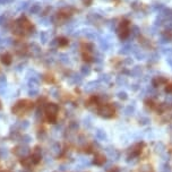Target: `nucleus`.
<instances>
[{"label": "nucleus", "mask_w": 172, "mask_h": 172, "mask_svg": "<svg viewBox=\"0 0 172 172\" xmlns=\"http://www.w3.org/2000/svg\"><path fill=\"white\" fill-rule=\"evenodd\" d=\"M0 109H1V104H0Z\"/></svg>", "instance_id": "bb28decb"}, {"label": "nucleus", "mask_w": 172, "mask_h": 172, "mask_svg": "<svg viewBox=\"0 0 172 172\" xmlns=\"http://www.w3.org/2000/svg\"><path fill=\"white\" fill-rule=\"evenodd\" d=\"M38 137H39L40 139L45 138V132H44V130H40V132H39V134H38Z\"/></svg>", "instance_id": "aec40b11"}, {"label": "nucleus", "mask_w": 172, "mask_h": 172, "mask_svg": "<svg viewBox=\"0 0 172 172\" xmlns=\"http://www.w3.org/2000/svg\"><path fill=\"white\" fill-rule=\"evenodd\" d=\"M14 154H15L17 158H21V159L26 158L27 155L29 154V147L27 145H25V144L16 146V147L14 148Z\"/></svg>", "instance_id": "39448f33"}, {"label": "nucleus", "mask_w": 172, "mask_h": 172, "mask_svg": "<svg viewBox=\"0 0 172 172\" xmlns=\"http://www.w3.org/2000/svg\"><path fill=\"white\" fill-rule=\"evenodd\" d=\"M95 137H96L97 140L103 142V140H106L108 136H106V132H104V130H102V129H96V132H95Z\"/></svg>", "instance_id": "6e6552de"}, {"label": "nucleus", "mask_w": 172, "mask_h": 172, "mask_svg": "<svg viewBox=\"0 0 172 172\" xmlns=\"http://www.w3.org/2000/svg\"><path fill=\"white\" fill-rule=\"evenodd\" d=\"M18 126H19V129L21 130H25L28 128V126H29V122L26 121V120H24V121H21L19 123H18Z\"/></svg>", "instance_id": "2eb2a0df"}, {"label": "nucleus", "mask_w": 172, "mask_h": 172, "mask_svg": "<svg viewBox=\"0 0 172 172\" xmlns=\"http://www.w3.org/2000/svg\"><path fill=\"white\" fill-rule=\"evenodd\" d=\"M32 162L33 164H39L41 162V159H42V155H41V148L39 146H36L32 153Z\"/></svg>", "instance_id": "423d86ee"}, {"label": "nucleus", "mask_w": 172, "mask_h": 172, "mask_svg": "<svg viewBox=\"0 0 172 172\" xmlns=\"http://www.w3.org/2000/svg\"><path fill=\"white\" fill-rule=\"evenodd\" d=\"M77 144L80 146H84L86 145V138L83 136V135H80V136H78L77 137Z\"/></svg>", "instance_id": "dca6fc26"}, {"label": "nucleus", "mask_w": 172, "mask_h": 172, "mask_svg": "<svg viewBox=\"0 0 172 172\" xmlns=\"http://www.w3.org/2000/svg\"><path fill=\"white\" fill-rule=\"evenodd\" d=\"M0 172H8V171H0Z\"/></svg>", "instance_id": "a878e982"}, {"label": "nucleus", "mask_w": 172, "mask_h": 172, "mask_svg": "<svg viewBox=\"0 0 172 172\" xmlns=\"http://www.w3.org/2000/svg\"><path fill=\"white\" fill-rule=\"evenodd\" d=\"M47 119L50 123H56L57 122V113L59 111V106L56 103H48L47 106L44 108Z\"/></svg>", "instance_id": "7ed1b4c3"}, {"label": "nucleus", "mask_w": 172, "mask_h": 172, "mask_svg": "<svg viewBox=\"0 0 172 172\" xmlns=\"http://www.w3.org/2000/svg\"><path fill=\"white\" fill-rule=\"evenodd\" d=\"M51 152H52L54 155H58L60 152H61V145L59 143H54L52 146H51Z\"/></svg>", "instance_id": "f8f14e48"}, {"label": "nucleus", "mask_w": 172, "mask_h": 172, "mask_svg": "<svg viewBox=\"0 0 172 172\" xmlns=\"http://www.w3.org/2000/svg\"><path fill=\"white\" fill-rule=\"evenodd\" d=\"M69 129H70L71 132H76V130L78 129V123H77L76 121H71V122L69 123Z\"/></svg>", "instance_id": "f3484780"}, {"label": "nucleus", "mask_w": 172, "mask_h": 172, "mask_svg": "<svg viewBox=\"0 0 172 172\" xmlns=\"http://www.w3.org/2000/svg\"><path fill=\"white\" fill-rule=\"evenodd\" d=\"M21 164L23 165V168H29L32 164H33V162H32V159L31 158H23V159L21 160Z\"/></svg>", "instance_id": "9b49d317"}, {"label": "nucleus", "mask_w": 172, "mask_h": 172, "mask_svg": "<svg viewBox=\"0 0 172 172\" xmlns=\"http://www.w3.org/2000/svg\"><path fill=\"white\" fill-rule=\"evenodd\" d=\"M94 163H95L96 165H103V164L106 163V158H104V155H102V154H96L95 158H94Z\"/></svg>", "instance_id": "1a4fd4ad"}, {"label": "nucleus", "mask_w": 172, "mask_h": 172, "mask_svg": "<svg viewBox=\"0 0 172 172\" xmlns=\"http://www.w3.org/2000/svg\"><path fill=\"white\" fill-rule=\"evenodd\" d=\"M21 172H29L28 170H24V171H21Z\"/></svg>", "instance_id": "393cba45"}, {"label": "nucleus", "mask_w": 172, "mask_h": 172, "mask_svg": "<svg viewBox=\"0 0 172 172\" xmlns=\"http://www.w3.org/2000/svg\"><path fill=\"white\" fill-rule=\"evenodd\" d=\"M110 172H120V170L118 169V168H112V169H111V171H110Z\"/></svg>", "instance_id": "5701e85b"}, {"label": "nucleus", "mask_w": 172, "mask_h": 172, "mask_svg": "<svg viewBox=\"0 0 172 172\" xmlns=\"http://www.w3.org/2000/svg\"><path fill=\"white\" fill-rule=\"evenodd\" d=\"M97 112H99V114L101 117L111 118L114 114V108H113V106H111V104H103V106H101L99 108Z\"/></svg>", "instance_id": "20e7f679"}, {"label": "nucleus", "mask_w": 172, "mask_h": 172, "mask_svg": "<svg viewBox=\"0 0 172 172\" xmlns=\"http://www.w3.org/2000/svg\"><path fill=\"white\" fill-rule=\"evenodd\" d=\"M32 23L25 18V17H22L19 21H17L16 22V24H15V27H14V33L16 34V35H19V36H23V35H25L27 34L28 32H31L32 31Z\"/></svg>", "instance_id": "f257e3e1"}, {"label": "nucleus", "mask_w": 172, "mask_h": 172, "mask_svg": "<svg viewBox=\"0 0 172 172\" xmlns=\"http://www.w3.org/2000/svg\"><path fill=\"white\" fill-rule=\"evenodd\" d=\"M106 154H108V156L110 158V159L112 160H119L120 158V153L116 149V148H113V147H108L106 149Z\"/></svg>", "instance_id": "0eeeda50"}, {"label": "nucleus", "mask_w": 172, "mask_h": 172, "mask_svg": "<svg viewBox=\"0 0 172 172\" xmlns=\"http://www.w3.org/2000/svg\"><path fill=\"white\" fill-rule=\"evenodd\" d=\"M29 94H31V96H35L38 94V92L36 91H32V92H29Z\"/></svg>", "instance_id": "b1692460"}, {"label": "nucleus", "mask_w": 172, "mask_h": 172, "mask_svg": "<svg viewBox=\"0 0 172 172\" xmlns=\"http://www.w3.org/2000/svg\"><path fill=\"white\" fill-rule=\"evenodd\" d=\"M1 62L3 64V65H10L12 64V56L9 54V53H5L2 57H1Z\"/></svg>", "instance_id": "9d476101"}, {"label": "nucleus", "mask_w": 172, "mask_h": 172, "mask_svg": "<svg viewBox=\"0 0 172 172\" xmlns=\"http://www.w3.org/2000/svg\"><path fill=\"white\" fill-rule=\"evenodd\" d=\"M32 108H33V102H31L28 100H21L13 106L12 112L14 114L19 116V114H24L26 112H29L32 110Z\"/></svg>", "instance_id": "f03ea898"}, {"label": "nucleus", "mask_w": 172, "mask_h": 172, "mask_svg": "<svg viewBox=\"0 0 172 172\" xmlns=\"http://www.w3.org/2000/svg\"><path fill=\"white\" fill-rule=\"evenodd\" d=\"M9 154V151L8 148L6 147H0V159H6Z\"/></svg>", "instance_id": "4468645a"}, {"label": "nucleus", "mask_w": 172, "mask_h": 172, "mask_svg": "<svg viewBox=\"0 0 172 172\" xmlns=\"http://www.w3.org/2000/svg\"><path fill=\"white\" fill-rule=\"evenodd\" d=\"M59 44L60 45H66V44H68V41H66L65 39H61V40L59 41Z\"/></svg>", "instance_id": "412c9836"}, {"label": "nucleus", "mask_w": 172, "mask_h": 172, "mask_svg": "<svg viewBox=\"0 0 172 172\" xmlns=\"http://www.w3.org/2000/svg\"><path fill=\"white\" fill-rule=\"evenodd\" d=\"M69 170V167L67 165V164H61L60 167H59V171L60 172H66Z\"/></svg>", "instance_id": "6ab92c4d"}, {"label": "nucleus", "mask_w": 172, "mask_h": 172, "mask_svg": "<svg viewBox=\"0 0 172 172\" xmlns=\"http://www.w3.org/2000/svg\"><path fill=\"white\" fill-rule=\"evenodd\" d=\"M165 91H167L168 93H172V85H169V86H167Z\"/></svg>", "instance_id": "4be33fe9"}, {"label": "nucleus", "mask_w": 172, "mask_h": 172, "mask_svg": "<svg viewBox=\"0 0 172 172\" xmlns=\"http://www.w3.org/2000/svg\"><path fill=\"white\" fill-rule=\"evenodd\" d=\"M160 172H171V168H170L168 164H164V165H162Z\"/></svg>", "instance_id": "a211bd4d"}, {"label": "nucleus", "mask_w": 172, "mask_h": 172, "mask_svg": "<svg viewBox=\"0 0 172 172\" xmlns=\"http://www.w3.org/2000/svg\"><path fill=\"white\" fill-rule=\"evenodd\" d=\"M21 142H22L23 144L27 145V144H29V143L32 142V137H31L29 135H27V134H24V135L21 136Z\"/></svg>", "instance_id": "ddd939ff"}]
</instances>
